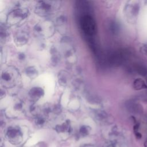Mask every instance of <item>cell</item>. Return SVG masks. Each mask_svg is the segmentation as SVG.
Returning <instances> with one entry per match:
<instances>
[{
  "instance_id": "ffe728a7",
  "label": "cell",
  "mask_w": 147,
  "mask_h": 147,
  "mask_svg": "<svg viewBox=\"0 0 147 147\" xmlns=\"http://www.w3.org/2000/svg\"><path fill=\"white\" fill-rule=\"evenodd\" d=\"M128 106L130 108V110H131V111H134V112H137L138 111H139L140 110V106L139 105H137L136 103H134V102H130Z\"/></svg>"
},
{
  "instance_id": "52a82bcc",
  "label": "cell",
  "mask_w": 147,
  "mask_h": 147,
  "mask_svg": "<svg viewBox=\"0 0 147 147\" xmlns=\"http://www.w3.org/2000/svg\"><path fill=\"white\" fill-rule=\"evenodd\" d=\"M29 33L25 29H21L16 32L14 38L15 43L19 46L24 45L29 40Z\"/></svg>"
},
{
  "instance_id": "4fadbf2b",
  "label": "cell",
  "mask_w": 147,
  "mask_h": 147,
  "mask_svg": "<svg viewBox=\"0 0 147 147\" xmlns=\"http://www.w3.org/2000/svg\"><path fill=\"white\" fill-rule=\"evenodd\" d=\"M125 11L127 17L130 19L135 16V14L137 13L136 7L132 5V4H129L126 5L125 9Z\"/></svg>"
},
{
  "instance_id": "9a60e30c",
  "label": "cell",
  "mask_w": 147,
  "mask_h": 147,
  "mask_svg": "<svg viewBox=\"0 0 147 147\" xmlns=\"http://www.w3.org/2000/svg\"><path fill=\"white\" fill-rule=\"evenodd\" d=\"M46 117L44 115H37L35 118V123L38 126H43L46 123Z\"/></svg>"
},
{
  "instance_id": "44dd1931",
  "label": "cell",
  "mask_w": 147,
  "mask_h": 147,
  "mask_svg": "<svg viewBox=\"0 0 147 147\" xmlns=\"http://www.w3.org/2000/svg\"><path fill=\"white\" fill-rule=\"evenodd\" d=\"M103 147H115V145L114 142H107L106 144L104 145Z\"/></svg>"
},
{
  "instance_id": "8fae6325",
  "label": "cell",
  "mask_w": 147,
  "mask_h": 147,
  "mask_svg": "<svg viewBox=\"0 0 147 147\" xmlns=\"http://www.w3.org/2000/svg\"><path fill=\"white\" fill-rule=\"evenodd\" d=\"M68 74L65 71H61L58 74V81L61 86H65L68 82Z\"/></svg>"
},
{
  "instance_id": "30bf717a",
  "label": "cell",
  "mask_w": 147,
  "mask_h": 147,
  "mask_svg": "<svg viewBox=\"0 0 147 147\" xmlns=\"http://www.w3.org/2000/svg\"><path fill=\"white\" fill-rule=\"evenodd\" d=\"M93 115L95 119L100 123H106L108 121V114L104 111L96 110L94 111Z\"/></svg>"
},
{
  "instance_id": "2e32d148",
  "label": "cell",
  "mask_w": 147,
  "mask_h": 147,
  "mask_svg": "<svg viewBox=\"0 0 147 147\" xmlns=\"http://www.w3.org/2000/svg\"><path fill=\"white\" fill-rule=\"evenodd\" d=\"M134 87L136 90H140L143 88H146V86L145 84V83L144 81L140 79H136L133 84Z\"/></svg>"
},
{
  "instance_id": "8992f818",
  "label": "cell",
  "mask_w": 147,
  "mask_h": 147,
  "mask_svg": "<svg viewBox=\"0 0 147 147\" xmlns=\"http://www.w3.org/2000/svg\"><path fill=\"white\" fill-rule=\"evenodd\" d=\"M6 137L13 145L20 144L23 139V133L21 128L17 126H11L6 131Z\"/></svg>"
},
{
  "instance_id": "7c38bea8",
  "label": "cell",
  "mask_w": 147,
  "mask_h": 147,
  "mask_svg": "<svg viewBox=\"0 0 147 147\" xmlns=\"http://www.w3.org/2000/svg\"><path fill=\"white\" fill-rule=\"evenodd\" d=\"M25 73L27 76L30 79H34L38 74V70L34 66H29L25 69Z\"/></svg>"
},
{
  "instance_id": "5bb4252c",
  "label": "cell",
  "mask_w": 147,
  "mask_h": 147,
  "mask_svg": "<svg viewBox=\"0 0 147 147\" xmlns=\"http://www.w3.org/2000/svg\"><path fill=\"white\" fill-rule=\"evenodd\" d=\"M91 127L87 125H83L82 126L79 130L78 134L80 137H85L87 136L90 131H91Z\"/></svg>"
},
{
  "instance_id": "5b68a950",
  "label": "cell",
  "mask_w": 147,
  "mask_h": 147,
  "mask_svg": "<svg viewBox=\"0 0 147 147\" xmlns=\"http://www.w3.org/2000/svg\"><path fill=\"white\" fill-rule=\"evenodd\" d=\"M18 72L14 68L5 69L1 74V83L6 87H14L17 83Z\"/></svg>"
},
{
  "instance_id": "7a4b0ae2",
  "label": "cell",
  "mask_w": 147,
  "mask_h": 147,
  "mask_svg": "<svg viewBox=\"0 0 147 147\" xmlns=\"http://www.w3.org/2000/svg\"><path fill=\"white\" fill-rule=\"evenodd\" d=\"M80 26L87 37H92L96 33V26L94 18L91 15H84L80 17Z\"/></svg>"
},
{
  "instance_id": "d4e9b609",
  "label": "cell",
  "mask_w": 147,
  "mask_h": 147,
  "mask_svg": "<svg viewBox=\"0 0 147 147\" xmlns=\"http://www.w3.org/2000/svg\"><path fill=\"white\" fill-rule=\"evenodd\" d=\"M144 145H145V147H147V141L145 142Z\"/></svg>"
},
{
  "instance_id": "3957f363",
  "label": "cell",
  "mask_w": 147,
  "mask_h": 147,
  "mask_svg": "<svg viewBox=\"0 0 147 147\" xmlns=\"http://www.w3.org/2000/svg\"><path fill=\"white\" fill-rule=\"evenodd\" d=\"M29 16V11L25 8H17L9 13L6 22L10 25H17L24 21Z\"/></svg>"
},
{
  "instance_id": "7402d4cb",
  "label": "cell",
  "mask_w": 147,
  "mask_h": 147,
  "mask_svg": "<svg viewBox=\"0 0 147 147\" xmlns=\"http://www.w3.org/2000/svg\"><path fill=\"white\" fill-rule=\"evenodd\" d=\"M141 51L147 55V46L146 45H144L142 46L141 48Z\"/></svg>"
},
{
  "instance_id": "9c48e42d",
  "label": "cell",
  "mask_w": 147,
  "mask_h": 147,
  "mask_svg": "<svg viewBox=\"0 0 147 147\" xmlns=\"http://www.w3.org/2000/svg\"><path fill=\"white\" fill-rule=\"evenodd\" d=\"M55 130L60 134H67L71 133L72 127L69 121H66L60 124L56 125Z\"/></svg>"
},
{
  "instance_id": "603a6c76",
  "label": "cell",
  "mask_w": 147,
  "mask_h": 147,
  "mask_svg": "<svg viewBox=\"0 0 147 147\" xmlns=\"http://www.w3.org/2000/svg\"><path fill=\"white\" fill-rule=\"evenodd\" d=\"M18 57H19L20 60H23V59H25V55H24L23 53H21V54H20V55H19V56H18Z\"/></svg>"
},
{
  "instance_id": "6da1fadb",
  "label": "cell",
  "mask_w": 147,
  "mask_h": 147,
  "mask_svg": "<svg viewBox=\"0 0 147 147\" xmlns=\"http://www.w3.org/2000/svg\"><path fill=\"white\" fill-rule=\"evenodd\" d=\"M61 5L59 1H40L35 6V13L40 17H48L57 10Z\"/></svg>"
},
{
  "instance_id": "cb8c5ba5",
  "label": "cell",
  "mask_w": 147,
  "mask_h": 147,
  "mask_svg": "<svg viewBox=\"0 0 147 147\" xmlns=\"http://www.w3.org/2000/svg\"><path fill=\"white\" fill-rule=\"evenodd\" d=\"M81 147H96L95 145H92V144H84Z\"/></svg>"
},
{
  "instance_id": "ac0fdd59",
  "label": "cell",
  "mask_w": 147,
  "mask_h": 147,
  "mask_svg": "<svg viewBox=\"0 0 147 147\" xmlns=\"http://www.w3.org/2000/svg\"><path fill=\"white\" fill-rule=\"evenodd\" d=\"M66 22H67V20H66L65 17L63 16H61L59 17H58L57 19L56 20V24L57 26V27L59 28H60L61 26H64V25L66 24Z\"/></svg>"
},
{
  "instance_id": "277c9868",
  "label": "cell",
  "mask_w": 147,
  "mask_h": 147,
  "mask_svg": "<svg viewBox=\"0 0 147 147\" xmlns=\"http://www.w3.org/2000/svg\"><path fill=\"white\" fill-rule=\"evenodd\" d=\"M34 34L36 36L41 38L51 37L54 33L55 26L49 21L38 23L34 27Z\"/></svg>"
},
{
  "instance_id": "e0dca14e",
  "label": "cell",
  "mask_w": 147,
  "mask_h": 147,
  "mask_svg": "<svg viewBox=\"0 0 147 147\" xmlns=\"http://www.w3.org/2000/svg\"><path fill=\"white\" fill-rule=\"evenodd\" d=\"M1 34H0V36H1V42H3V41H5L6 39V38L7 37V35H8V33H7V29L5 28V27L3 26L2 24L1 25Z\"/></svg>"
},
{
  "instance_id": "d6986e66",
  "label": "cell",
  "mask_w": 147,
  "mask_h": 147,
  "mask_svg": "<svg viewBox=\"0 0 147 147\" xmlns=\"http://www.w3.org/2000/svg\"><path fill=\"white\" fill-rule=\"evenodd\" d=\"M136 69L137 70V72L141 75H145L147 74V68L142 65H138L136 67Z\"/></svg>"
},
{
  "instance_id": "ba28073f",
  "label": "cell",
  "mask_w": 147,
  "mask_h": 147,
  "mask_svg": "<svg viewBox=\"0 0 147 147\" xmlns=\"http://www.w3.org/2000/svg\"><path fill=\"white\" fill-rule=\"evenodd\" d=\"M29 95L32 100L36 101L44 95V90L40 87H34L30 90Z\"/></svg>"
}]
</instances>
